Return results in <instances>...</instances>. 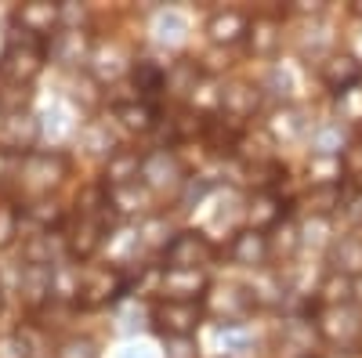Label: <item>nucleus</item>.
Listing matches in <instances>:
<instances>
[{"label": "nucleus", "mask_w": 362, "mask_h": 358, "mask_svg": "<svg viewBox=\"0 0 362 358\" xmlns=\"http://www.w3.org/2000/svg\"><path fill=\"white\" fill-rule=\"evenodd\" d=\"M218 340H221L228 351H247V347H250V337H247L243 330H235V326H225Z\"/></svg>", "instance_id": "obj_36"}, {"label": "nucleus", "mask_w": 362, "mask_h": 358, "mask_svg": "<svg viewBox=\"0 0 362 358\" xmlns=\"http://www.w3.org/2000/svg\"><path fill=\"white\" fill-rule=\"evenodd\" d=\"M69 174V160L62 153H29L18 167V185L25 196H47L54 185H62V177Z\"/></svg>", "instance_id": "obj_1"}, {"label": "nucleus", "mask_w": 362, "mask_h": 358, "mask_svg": "<svg viewBox=\"0 0 362 358\" xmlns=\"http://www.w3.org/2000/svg\"><path fill=\"white\" fill-rule=\"evenodd\" d=\"M206 33H210V40H214V44H225L228 47L243 33H250V18L243 11H218V15H210Z\"/></svg>", "instance_id": "obj_14"}, {"label": "nucleus", "mask_w": 362, "mask_h": 358, "mask_svg": "<svg viewBox=\"0 0 362 358\" xmlns=\"http://www.w3.org/2000/svg\"><path fill=\"white\" fill-rule=\"evenodd\" d=\"M124 358H153V354H148V351H138V347H134V351H124Z\"/></svg>", "instance_id": "obj_41"}, {"label": "nucleus", "mask_w": 362, "mask_h": 358, "mask_svg": "<svg viewBox=\"0 0 362 358\" xmlns=\"http://www.w3.org/2000/svg\"><path fill=\"white\" fill-rule=\"evenodd\" d=\"M341 112L348 119H362V87H351L348 95H341Z\"/></svg>", "instance_id": "obj_37"}, {"label": "nucleus", "mask_w": 362, "mask_h": 358, "mask_svg": "<svg viewBox=\"0 0 362 358\" xmlns=\"http://www.w3.org/2000/svg\"><path fill=\"white\" fill-rule=\"evenodd\" d=\"M312 145H315V153H319V156H334V153H341V148H344V131H341V124H326V127H319Z\"/></svg>", "instance_id": "obj_29"}, {"label": "nucleus", "mask_w": 362, "mask_h": 358, "mask_svg": "<svg viewBox=\"0 0 362 358\" xmlns=\"http://www.w3.org/2000/svg\"><path fill=\"white\" fill-rule=\"evenodd\" d=\"M272 131L290 141V138H297L300 131H305V119H300V112H293V109H283V112H276V124H272Z\"/></svg>", "instance_id": "obj_30"}, {"label": "nucleus", "mask_w": 362, "mask_h": 358, "mask_svg": "<svg viewBox=\"0 0 362 358\" xmlns=\"http://www.w3.org/2000/svg\"><path fill=\"white\" fill-rule=\"evenodd\" d=\"M337 268L351 275H362V235H348L337 246Z\"/></svg>", "instance_id": "obj_27"}, {"label": "nucleus", "mask_w": 362, "mask_h": 358, "mask_svg": "<svg viewBox=\"0 0 362 358\" xmlns=\"http://www.w3.org/2000/svg\"><path fill=\"white\" fill-rule=\"evenodd\" d=\"M116 119L124 124L127 131H148L153 127V119H156V112L148 109L145 102H124V105H116Z\"/></svg>", "instance_id": "obj_20"}, {"label": "nucleus", "mask_w": 362, "mask_h": 358, "mask_svg": "<svg viewBox=\"0 0 362 358\" xmlns=\"http://www.w3.org/2000/svg\"><path fill=\"white\" fill-rule=\"evenodd\" d=\"M199 318H203V308L189 301H160L153 308V322L163 337H192Z\"/></svg>", "instance_id": "obj_4"}, {"label": "nucleus", "mask_w": 362, "mask_h": 358, "mask_svg": "<svg viewBox=\"0 0 362 358\" xmlns=\"http://www.w3.org/2000/svg\"><path fill=\"white\" fill-rule=\"evenodd\" d=\"M300 358H312V354H300Z\"/></svg>", "instance_id": "obj_46"}, {"label": "nucleus", "mask_w": 362, "mask_h": 358, "mask_svg": "<svg viewBox=\"0 0 362 358\" xmlns=\"http://www.w3.org/2000/svg\"><path fill=\"white\" fill-rule=\"evenodd\" d=\"M279 44V22L276 18H254L250 25V47L254 54H272Z\"/></svg>", "instance_id": "obj_21"}, {"label": "nucleus", "mask_w": 362, "mask_h": 358, "mask_svg": "<svg viewBox=\"0 0 362 358\" xmlns=\"http://www.w3.org/2000/svg\"><path fill=\"white\" fill-rule=\"evenodd\" d=\"M62 18V8L58 4H47V0H33V4H22L18 8V25L25 29L29 37H40V33H51Z\"/></svg>", "instance_id": "obj_11"}, {"label": "nucleus", "mask_w": 362, "mask_h": 358, "mask_svg": "<svg viewBox=\"0 0 362 358\" xmlns=\"http://www.w3.org/2000/svg\"><path fill=\"white\" fill-rule=\"evenodd\" d=\"M221 109L228 119H247L257 109V91L250 83H228L221 91Z\"/></svg>", "instance_id": "obj_16"}, {"label": "nucleus", "mask_w": 362, "mask_h": 358, "mask_svg": "<svg viewBox=\"0 0 362 358\" xmlns=\"http://www.w3.org/2000/svg\"><path fill=\"white\" fill-rule=\"evenodd\" d=\"M358 80H362V62L351 58V54H334V58H326V62H322V83L337 98L348 95L351 87H358Z\"/></svg>", "instance_id": "obj_7"}, {"label": "nucleus", "mask_w": 362, "mask_h": 358, "mask_svg": "<svg viewBox=\"0 0 362 358\" xmlns=\"http://www.w3.org/2000/svg\"><path fill=\"white\" fill-rule=\"evenodd\" d=\"M29 98H33V91L22 83H0V109H4L8 116H22Z\"/></svg>", "instance_id": "obj_26"}, {"label": "nucleus", "mask_w": 362, "mask_h": 358, "mask_svg": "<svg viewBox=\"0 0 362 358\" xmlns=\"http://www.w3.org/2000/svg\"><path fill=\"white\" fill-rule=\"evenodd\" d=\"M322 301H326V308H334V304H351V279L348 275H341V272H334L326 282H322Z\"/></svg>", "instance_id": "obj_25"}, {"label": "nucleus", "mask_w": 362, "mask_h": 358, "mask_svg": "<svg viewBox=\"0 0 362 358\" xmlns=\"http://www.w3.org/2000/svg\"><path fill=\"white\" fill-rule=\"evenodd\" d=\"M102 232H105L102 214H80V225H76L73 235H69V250H73L76 257H90V253L102 246Z\"/></svg>", "instance_id": "obj_15"}, {"label": "nucleus", "mask_w": 362, "mask_h": 358, "mask_svg": "<svg viewBox=\"0 0 362 358\" xmlns=\"http://www.w3.org/2000/svg\"><path fill=\"white\" fill-rule=\"evenodd\" d=\"M348 217H351L355 225H362V192H358V196L348 203Z\"/></svg>", "instance_id": "obj_40"}, {"label": "nucleus", "mask_w": 362, "mask_h": 358, "mask_svg": "<svg viewBox=\"0 0 362 358\" xmlns=\"http://www.w3.org/2000/svg\"><path fill=\"white\" fill-rule=\"evenodd\" d=\"M44 69V47L37 44V37H22L11 40L0 54V83H22L29 87L37 73Z\"/></svg>", "instance_id": "obj_2"}, {"label": "nucleus", "mask_w": 362, "mask_h": 358, "mask_svg": "<svg viewBox=\"0 0 362 358\" xmlns=\"http://www.w3.org/2000/svg\"><path fill=\"white\" fill-rule=\"evenodd\" d=\"M15 232H18L15 210H11V206H0V246H8L11 239H15Z\"/></svg>", "instance_id": "obj_35"}, {"label": "nucleus", "mask_w": 362, "mask_h": 358, "mask_svg": "<svg viewBox=\"0 0 362 358\" xmlns=\"http://www.w3.org/2000/svg\"><path fill=\"white\" fill-rule=\"evenodd\" d=\"M250 308H254V293H247L243 286H225V290H218L214 297H210V311L225 315L228 326H235Z\"/></svg>", "instance_id": "obj_12"}, {"label": "nucleus", "mask_w": 362, "mask_h": 358, "mask_svg": "<svg viewBox=\"0 0 362 358\" xmlns=\"http://www.w3.org/2000/svg\"><path fill=\"white\" fill-rule=\"evenodd\" d=\"M134 87L138 95H156L167 87V73L156 62H134Z\"/></svg>", "instance_id": "obj_24"}, {"label": "nucleus", "mask_w": 362, "mask_h": 358, "mask_svg": "<svg viewBox=\"0 0 362 358\" xmlns=\"http://www.w3.org/2000/svg\"><path fill=\"white\" fill-rule=\"evenodd\" d=\"M51 54L58 58V62H80L83 54V40H80V29H66V33H58Z\"/></svg>", "instance_id": "obj_28"}, {"label": "nucleus", "mask_w": 362, "mask_h": 358, "mask_svg": "<svg viewBox=\"0 0 362 358\" xmlns=\"http://www.w3.org/2000/svg\"><path fill=\"white\" fill-rule=\"evenodd\" d=\"M305 206L312 210V217H329V214L341 206V189H337V185H319V189L308 192Z\"/></svg>", "instance_id": "obj_23"}, {"label": "nucleus", "mask_w": 362, "mask_h": 358, "mask_svg": "<svg viewBox=\"0 0 362 358\" xmlns=\"http://www.w3.org/2000/svg\"><path fill=\"white\" fill-rule=\"evenodd\" d=\"M268 253H272L268 239H264L261 232H254V228L239 232V235L232 239V261H235V264H247V268H261V264L268 261Z\"/></svg>", "instance_id": "obj_13"}, {"label": "nucleus", "mask_w": 362, "mask_h": 358, "mask_svg": "<svg viewBox=\"0 0 362 358\" xmlns=\"http://www.w3.org/2000/svg\"><path fill=\"white\" fill-rule=\"evenodd\" d=\"M210 257H214V246H210L206 235H199V232H177L167 243V268H189V272H199Z\"/></svg>", "instance_id": "obj_5"}, {"label": "nucleus", "mask_w": 362, "mask_h": 358, "mask_svg": "<svg viewBox=\"0 0 362 358\" xmlns=\"http://www.w3.org/2000/svg\"><path fill=\"white\" fill-rule=\"evenodd\" d=\"M0 174H4V153H0Z\"/></svg>", "instance_id": "obj_44"}, {"label": "nucleus", "mask_w": 362, "mask_h": 358, "mask_svg": "<svg viewBox=\"0 0 362 358\" xmlns=\"http://www.w3.org/2000/svg\"><path fill=\"white\" fill-rule=\"evenodd\" d=\"M124 62H127V54H124L119 44H109V47L95 51V73H98V80H116L119 73H124Z\"/></svg>", "instance_id": "obj_22"}, {"label": "nucleus", "mask_w": 362, "mask_h": 358, "mask_svg": "<svg viewBox=\"0 0 362 358\" xmlns=\"http://www.w3.org/2000/svg\"><path fill=\"white\" fill-rule=\"evenodd\" d=\"M141 185H148L153 192H163V189H174L181 185V167L170 153H148L141 160Z\"/></svg>", "instance_id": "obj_8"}, {"label": "nucleus", "mask_w": 362, "mask_h": 358, "mask_svg": "<svg viewBox=\"0 0 362 358\" xmlns=\"http://www.w3.org/2000/svg\"><path fill=\"white\" fill-rule=\"evenodd\" d=\"M341 170H344L348 177H358V181H362V138H351V141L344 145Z\"/></svg>", "instance_id": "obj_31"}, {"label": "nucleus", "mask_w": 362, "mask_h": 358, "mask_svg": "<svg viewBox=\"0 0 362 358\" xmlns=\"http://www.w3.org/2000/svg\"><path fill=\"white\" fill-rule=\"evenodd\" d=\"M351 290H355V293L362 297V275H355V279H351Z\"/></svg>", "instance_id": "obj_42"}, {"label": "nucleus", "mask_w": 362, "mask_h": 358, "mask_svg": "<svg viewBox=\"0 0 362 358\" xmlns=\"http://www.w3.org/2000/svg\"><path fill=\"white\" fill-rule=\"evenodd\" d=\"M160 290H163L167 301L196 304V297L206 290V279H203V272H189V268H167L163 279H160Z\"/></svg>", "instance_id": "obj_9"}, {"label": "nucleus", "mask_w": 362, "mask_h": 358, "mask_svg": "<svg viewBox=\"0 0 362 358\" xmlns=\"http://www.w3.org/2000/svg\"><path fill=\"white\" fill-rule=\"evenodd\" d=\"M167 358H199L192 337H167Z\"/></svg>", "instance_id": "obj_33"}, {"label": "nucleus", "mask_w": 362, "mask_h": 358, "mask_svg": "<svg viewBox=\"0 0 362 358\" xmlns=\"http://www.w3.org/2000/svg\"><path fill=\"white\" fill-rule=\"evenodd\" d=\"M58 358H98V351H95L90 340H66L62 351H58Z\"/></svg>", "instance_id": "obj_34"}, {"label": "nucleus", "mask_w": 362, "mask_h": 358, "mask_svg": "<svg viewBox=\"0 0 362 358\" xmlns=\"http://www.w3.org/2000/svg\"><path fill=\"white\" fill-rule=\"evenodd\" d=\"M66 119H69V116H66V109H62V105H54V109H47L44 127H40V131H44L47 138H62V134H69V124H66Z\"/></svg>", "instance_id": "obj_32"}, {"label": "nucleus", "mask_w": 362, "mask_h": 358, "mask_svg": "<svg viewBox=\"0 0 362 358\" xmlns=\"http://www.w3.org/2000/svg\"><path fill=\"white\" fill-rule=\"evenodd\" d=\"M319 333L344 351L362 347V308L358 304H334L319 311Z\"/></svg>", "instance_id": "obj_3"}, {"label": "nucleus", "mask_w": 362, "mask_h": 358, "mask_svg": "<svg viewBox=\"0 0 362 358\" xmlns=\"http://www.w3.org/2000/svg\"><path fill=\"white\" fill-rule=\"evenodd\" d=\"M0 358H25V344H22L18 337L0 340Z\"/></svg>", "instance_id": "obj_39"}, {"label": "nucleus", "mask_w": 362, "mask_h": 358, "mask_svg": "<svg viewBox=\"0 0 362 358\" xmlns=\"http://www.w3.org/2000/svg\"><path fill=\"white\" fill-rule=\"evenodd\" d=\"M40 138V124L33 116H8L4 119V131H0V145H4V153H25L29 156V148L37 145Z\"/></svg>", "instance_id": "obj_10"}, {"label": "nucleus", "mask_w": 362, "mask_h": 358, "mask_svg": "<svg viewBox=\"0 0 362 358\" xmlns=\"http://www.w3.org/2000/svg\"><path fill=\"white\" fill-rule=\"evenodd\" d=\"M279 217H283V203L276 196H272V192L254 196V203H250V225H254V232L279 225Z\"/></svg>", "instance_id": "obj_18"}, {"label": "nucleus", "mask_w": 362, "mask_h": 358, "mask_svg": "<svg viewBox=\"0 0 362 358\" xmlns=\"http://www.w3.org/2000/svg\"><path fill=\"white\" fill-rule=\"evenodd\" d=\"M153 33H156V44H163V47H177V44H185L189 25H185V18H181V15L163 11V15L156 18V25H153Z\"/></svg>", "instance_id": "obj_19"}, {"label": "nucleus", "mask_w": 362, "mask_h": 358, "mask_svg": "<svg viewBox=\"0 0 362 358\" xmlns=\"http://www.w3.org/2000/svg\"><path fill=\"white\" fill-rule=\"evenodd\" d=\"M119 290H124V282H119L116 268H83V275H80V297H76V301L87 304V308H95V304L112 301Z\"/></svg>", "instance_id": "obj_6"}, {"label": "nucleus", "mask_w": 362, "mask_h": 358, "mask_svg": "<svg viewBox=\"0 0 362 358\" xmlns=\"http://www.w3.org/2000/svg\"><path fill=\"white\" fill-rule=\"evenodd\" d=\"M206 189H210V185L203 181V177H199V181H196V177H189V185H185V196H181V203H185V206H189V203H199V199L206 196Z\"/></svg>", "instance_id": "obj_38"}, {"label": "nucleus", "mask_w": 362, "mask_h": 358, "mask_svg": "<svg viewBox=\"0 0 362 358\" xmlns=\"http://www.w3.org/2000/svg\"><path fill=\"white\" fill-rule=\"evenodd\" d=\"M0 308H4V297H0Z\"/></svg>", "instance_id": "obj_45"}, {"label": "nucleus", "mask_w": 362, "mask_h": 358, "mask_svg": "<svg viewBox=\"0 0 362 358\" xmlns=\"http://www.w3.org/2000/svg\"><path fill=\"white\" fill-rule=\"evenodd\" d=\"M141 160H145V156H138V153H112V156H109V170H105L109 189L134 185L138 177H141Z\"/></svg>", "instance_id": "obj_17"}, {"label": "nucleus", "mask_w": 362, "mask_h": 358, "mask_svg": "<svg viewBox=\"0 0 362 358\" xmlns=\"http://www.w3.org/2000/svg\"><path fill=\"white\" fill-rule=\"evenodd\" d=\"M355 15H358V18H362V0H358V4H355Z\"/></svg>", "instance_id": "obj_43"}]
</instances>
